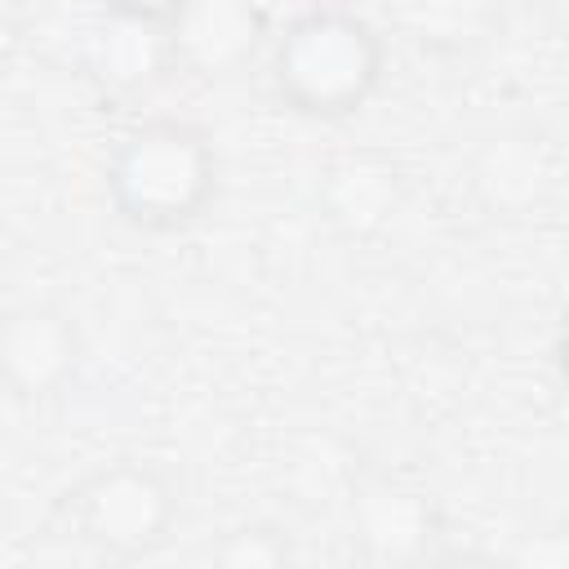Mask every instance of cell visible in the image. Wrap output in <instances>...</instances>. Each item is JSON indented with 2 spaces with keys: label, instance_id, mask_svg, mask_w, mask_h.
<instances>
[{
  "label": "cell",
  "instance_id": "1",
  "mask_svg": "<svg viewBox=\"0 0 569 569\" xmlns=\"http://www.w3.org/2000/svg\"><path fill=\"white\" fill-rule=\"evenodd\" d=\"M102 187L120 222L169 236L200 222L209 209L218 191V151L200 124L156 116L116 138Z\"/></svg>",
  "mask_w": 569,
  "mask_h": 569
},
{
  "label": "cell",
  "instance_id": "2",
  "mask_svg": "<svg viewBox=\"0 0 569 569\" xmlns=\"http://www.w3.org/2000/svg\"><path fill=\"white\" fill-rule=\"evenodd\" d=\"M387 44L378 27L342 4H311L271 44V89L307 120H347L382 84Z\"/></svg>",
  "mask_w": 569,
  "mask_h": 569
},
{
  "label": "cell",
  "instance_id": "3",
  "mask_svg": "<svg viewBox=\"0 0 569 569\" xmlns=\"http://www.w3.org/2000/svg\"><path fill=\"white\" fill-rule=\"evenodd\" d=\"M71 533L102 560L151 556L178 516V489L164 467L142 458H116L80 476L62 498Z\"/></svg>",
  "mask_w": 569,
  "mask_h": 569
},
{
  "label": "cell",
  "instance_id": "4",
  "mask_svg": "<svg viewBox=\"0 0 569 569\" xmlns=\"http://www.w3.org/2000/svg\"><path fill=\"white\" fill-rule=\"evenodd\" d=\"M80 369V329L49 302H22L0 316V387L18 400L58 396Z\"/></svg>",
  "mask_w": 569,
  "mask_h": 569
},
{
  "label": "cell",
  "instance_id": "5",
  "mask_svg": "<svg viewBox=\"0 0 569 569\" xmlns=\"http://www.w3.org/2000/svg\"><path fill=\"white\" fill-rule=\"evenodd\" d=\"M262 40L267 18L253 0H191L164 27V58L187 76L227 80L258 58Z\"/></svg>",
  "mask_w": 569,
  "mask_h": 569
},
{
  "label": "cell",
  "instance_id": "6",
  "mask_svg": "<svg viewBox=\"0 0 569 569\" xmlns=\"http://www.w3.org/2000/svg\"><path fill=\"white\" fill-rule=\"evenodd\" d=\"M351 538L369 565H418L440 538V511L418 485L369 480L351 498Z\"/></svg>",
  "mask_w": 569,
  "mask_h": 569
},
{
  "label": "cell",
  "instance_id": "7",
  "mask_svg": "<svg viewBox=\"0 0 569 569\" xmlns=\"http://www.w3.org/2000/svg\"><path fill=\"white\" fill-rule=\"evenodd\" d=\"M400 200V169L378 151H351L320 173L316 204L342 236L378 231Z\"/></svg>",
  "mask_w": 569,
  "mask_h": 569
},
{
  "label": "cell",
  "instance_id": "8",
  "mask_svg": "<svg viewBox=\"0 0 569 569\" xmlns=\"http://www.w3.org/2000/svg\"><path fill=\"white\" fill-rule=\"evenodd\" d=\"M551 182L547 147L533 133H502L489 138L476 156V191L498 213H525Z\"/></svg>",
  "mask_w": 569,
  "mask_h": 569
},
{
  "label": "cell",
  "instance_id": "9",
  "mask_svg": "<svg viewBox=\"0 0 569 569\" xmlns=\"http://www.w3.org/2000/svg\"><path fill=\"white\" fill-rule=\"evenodd\" d=\"M391 22L431 49H458L476 40L485 22V0H387Z\"/></svg>",
  "mask_w": 569,
  "mask_h": 569
},
{
  "label": "cell",
  "instance_id": "10",
  "mask_svg": "<svg viewBox=\"0 0 569 569\" xmlns=\"http://www.w3.org/2000/svg\"><path fill=\"white\" fill-rule=\"evenodd\" d=\"M209 556L227 569H280L293 560V547L276 525H244L227 533Z\"/></svg>",
  "mask_w": 569,
  "mask_h": 569
},
{
  "label": "cell",
  "instance_id": "11",
  "mask_svg": "<svg viewBox=\"0 0 569 569\" xmlns=\"http://www.w3.org/2000/svg\"><path fill=\"white\" fill-rule=\"evenodd\" d=\"M191 0H107V9L116 18H129V22H142V27H156L164 31Z\"/></svg>",
  "mask_w": 569,
  "mask_h": 569
},
{
  "label": "cell",
  "instance_id": "12",
  "mask_svg": "<svg viewBox=\"0 0 569 569\" xmlns=\"http://www.w3.org/2000/svg\"><path fill=\"white\" fill-rule=\"evenodd\" d=\"M13 9H18V0H0V36H4L9 22H13Z\"/></svg>",
  "mask_w": 569,
  "mask_h": 569
},
{
  "label": "cell",
  "instance_id": "13",
  "mask_svg": "<svg viewBox=\"0 0 569 569\" xmlns=\"http://www.w3.org/2000/svg\"><path fill=\"white\" fill-rule=\"evenodd\" d=\"M0 80H4V44H0Z\"/></svg>",
  "mask_w": 569,
  "mask_h": 569
}]
</instances>
